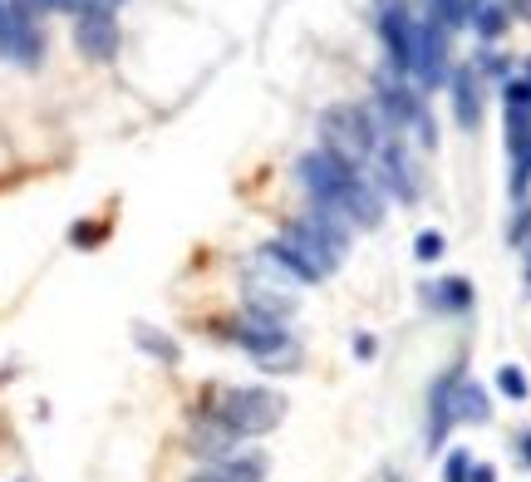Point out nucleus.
Segmentation results:
<instances>
[{
  "instance_id": "1",
  "label": "nucleus",
  "mask_w": 531,
  "mask_h": 482,
  "mask_svg": "<svg viewBox=\"0 0 531 482\" xmlns=\"http://www.w3.org/2000/svg\"><path fill=\"white\" fill-rule=\"evenodd\" d=\"M379 138H384V133H379V123H374V114H369L364 104H330V109L320 114V153L335 158V163L350 168V173H364V168H369Z\"/></svg>"
},
{
  "instance_id": "2",
  "label": "nucleus",
  "mask_w": 531,
  "mask_h": 482,
  "mask_svg": "<svg viewBox=\"0 0 531 482\" xmlns=\"http://www.w3.org/2000/svg\"><path fill=\"white\" fill-rule=\"evenodd\" d=\"M217 335H227L232 345H241L251 360L261 364V369H271V374H295L300 369V340L281 320H266V315L241 310L236 320L217 325Z\"/></svg>"
},
{
  "instance_id": "3",
  "label": "nucleus",
  "mask_w": 531,
  "mask_h": 482,
  "mask_svg": "<svg viewBox=\"0 0 531 482\" xmlns=\"http://www.w3.org/2000/svg\"><path fill=\"white\" fill-rule=\"evenodd\" d=\"M202 414H212L236 438H261V433L281 428V419H286V394L261 389V384H236V389H222L212 399V409H202Z\"/></svg>"
},
{
  "instance_id": "4",
  "label": "nucleus",
  "mask_w": 531,
  "mask_h": 482,
  "mask_svg": "<svg viewBox=\"0 0 531 482\" xmlns=\"http://www.w3.org/2000/svg\"><path fill=\"white\" fill-rule=\"evenodd\" d=\"M502 109H507L512 192L527 197V187H531V69H527V79H512V84L502 89Z\"/></svg>"
},
{
  "instance_id": "5",
  "label": "nucleus",
  "mask_w": 531,
  "mask_h": 482,
  "mask_svg": "<svg viewBox=\"0 0 531 482\" xmlns=\"http://www.w3.org/2000/svg\"><path fill=\"white\" fill-rule=\"evenodd\" d=\"M369 182L379 187V197H394V202H418V173H413V158L404 148V138H379L374 158H369Z\"/></svg>"
},
{
  "instance_id": "6",
  "label": "nucleus",
  "mask_w": 531,
  "mask_h": 482,
  "mask_svg": "<svg viewBox=\"0 0 531 482\" xmlns=\"http://www.w3.org/2000/svg\"><path fill=\"white\" fill-rule=\"evenodd\" d=\"M374 30H379V45L389 55V69L394 74H409L413 35H418V20H413L409 0H374Z\"/></svg>"
},
{
  "instance_id": "7",
  "label": "nucleus",
  "mask_w": 531,
  "mask_h": 482,
  "mask_svg": "<svg viewBox=\"0 0 531 482\" xmlns=\"http://www.w3.org/2000/svg\"><path fill=\"white\" fill-rule=\"evenodd\" d=\"M74 50L84 60H114L118 55V20L109 5H84L79 20H74Z\"/></svg>"
},
{
  "instance_id": "8",
  "label": "nucleus",
  "mask_w": 531,
  "mask_h": 482,
  "mask_svg": "<svg viewBox=\"0 0 531 482\" xmlns=\"http://www.w3.org/2000/svg\"><path fill=\"white\" fill-rule=\"evenodd\" d=\"M413 79L418 89H438L448 79V30L438 20H418V35H413Z\"/></svg>"
},
{
  "instance_id": "9",
  "label": "nucleus",
  "mask_w": 531,
  "mask_h": 482,
  "mask_svg": "<svg viewBox=\"0 0 531 482\" xmlns=\"http://www.w3.org/2000/svg\"><path fill=\"white\" fill-rule=\"evenodd\" d=\"M0 50L20 64L40 60V30H35V15H30V0H15L5 5V25H0Z\"/></svg>"
},
{
  "instance_id": "10",
  "label": "nucleus",
  "mask_w": 531,
  "mask_h": 482,
  "mask_svg": "<svg viewBox=\"0 0 531 482\" xmlns=\"http://www.w3.org/2000/svg\"><path fill=\"white\" fill-rule=\"evenodd\" d=\"M241 296H246V310L251 315H266V320H291L295 315V291H286V281H256V276H246L241 281Z\"/></svg>"
},
{
  "instance_id": "11",
  "label": "nucleus",
  "mask_w": 531,
  "mask_h": 482,
  "mask_svg": "<svg viewBox=\"0 0 531 482\" xmlns=\"http://www.w3.org/2000/svg\"><path fill=\"white\" fill-rule=\"evenodd\" d=\"M458 379L463 369H448L443 379H433L428 389V448H443L448 443V428H453V394H458Z\"/></svg>"
},
{
  "instance_id": "12",
  "label": "nucleus",
  "mask_w": 531,
  "mask_h": 482,
  "mask_svg": "<svg viewBox=\"0 0 531 482\" xmlns=\"http://www.w3.org/2000/svg\"><path fill=\"white\" fill-rule=\"evenodd\" d=\"M271 473V458L266 453H232V458H222V463H207V473H197L192 482H266Z\"/></svg>"
},
{
  "instance_id": "13",
  "label": "nucleus",
  "mask_w": 531,
  "mask_h": 482,
  "mask_svg": "<svg viewBox=\"0 0 531 482\" xmlns=\"http://www.w3.org/2000/svg\"><path fill=\"white\" fill-rule=\"evenodd\" d=\"M187 453H197V458H207V463H222V458L241 453V438L227 433L212 414H197V423H192V448H187Z\"/></svg>"
},
{
  "instance_id": "14",
  "label": "nucleus",
  "mask_w": 531,
  "mask_h": 482,
  "mask_svg": "<svg viewBox=\"0 0 531 482\" xmlns=\"http://www.w3.org/2000/svg\"><path fill=\"white\" fill-rule=\"evenodd\" d=\"M453 114H458V123H463L468 133L482 123V94H477V74H472V69H458V74H453Z\"/></svg>"
},
{
  "instance_id": "15",
  "label": "nucleus",
  "mask_w": 531,
  "mask_h": 482,
  "mask_svg": "<svg viewBox=\"0 0 531 482\" xmlns=\"http://www.w3.org/2000/svg\"><path fill=\"white\" fill-rule=\"evenodd\" d=\"M423 301L433 305V310H448V315H458V310H468L472 305V286L463 276H448V281H433V286H423Z\"/></svg>"
},
{
  "instance_id": "16",
  "label": "nucleus",
  "mask_w": 531,
  "mask_h": 482,
  "mask_svg": "<svg viewBox=\"0 0 531 482\" xmlns=\"http://www.w3.org/2000/svg\"><path fill=\"white\" fill-rule=\"evenodd\" d=\"M453 419L458 423H487V389L472 384L468 374L458 379V394H453Z\"/></svg>"
},
{
  "instance_id": "17",
  "label": "nucleus",
  "mask_w": 531,
  "mask_h": 482,
  "mask_svg": "<svg viewBox=\"0 0 531 482\" xmlns=\"http://www.w3.org/2000/svg\"><path fill=\"white\" fill-rule=\"evenodd\" d=\"M428 5V20H438L443 30H458V25H468V0H423Z\"/></svg>"
},
{
  "instance_id": "18",
  "label": "nucleus",
  "mask_w": 531,
  "mask_h": 482,
  "mask_svg": "<svg viewBox=\"0 0 531 482\" xmlns=\"http://www.w3.org/2000/svg\"><path fill=\"white\" fill-rule=\"evenodd\" d=\"M477 30H482V40H497L507 30V5L502 0H482L477 5Z\"/></svg>"
},
{
  "instance_id": "19",
  "label": "nucleus",
  "mask_w": 531,
  "mask_h": 482,
  "mask_svg": "<svg viewBox=\"0 0 531 482\" xmlns=\"http://www.w3.org/2000/svg\"><path fill=\"white\" fill-rule=\"evenodd\" d=\"M138 345H143L148 355H158V360H168V364L177 360V345H173V340H163V335H158V330H148V325H138Z\"/></svg>"
},
{
  "instance_id": "20",
  "label": "nucleus",
  "mask_w": 531,
  "mask_h": 482,
  "mask_svg": "<svg viewBox=\"0 0 531 482\" xmlns=\"http://www.w3.org/2000/svg\"><path fill=\"white\" fill-rule=\"evenodd\" d=\"M497 389H502L507 399H527V374H522L517 364H502V369H497Z\"/></svg>"
},
{
  "instance_id": "21",
  "label": "nucleus",
  "mask_w": 531,
  "mask_h": 482,
  "mask_svg": "<svg viewBox=\"0 0 531 482\" xmlns=\"http://www.w3.org/2000/svg\"><path fill=\"white\" fill-rule=\"evenodd\" d=\"M468 473H472V453L468 448H453L448 463H443V482H468Z\"/></svg>"
},
{
  "instance_id": "22",
  "label": "nucleus",
  "mask_w": 531,
  "mask_h": 482,
  "mask_svg": "<svg viewBox=\"0 0 531 482\" xmlns=\"http://www.w3.org/2000/svg\"><path fill=\"white\" fill-rule=\"evenodd\" d=\"M413 256L418 261H438L443 256V232H418L413 237Z\"/></svg>"
},
{
  "instance_id": "23",
  "label": "nucleus",
  "mask_w": 531,
  "mask_h": 482,
  "mask_svg": "<svg viewBox=\"0 0 531 482\" xmlns=\"http://www.w3.org/2000/svg\"><path fill=\"white\" fill-rule=\"evenodd\" d=\"M468 482H497V473H492V468H487V463H472Z\"/></svg>"
},
{
  "instance_id": "24",
  "label": "nucleus",
  "mask_w": 531,
  "mask_h": 482,
  "mask_svg": "<svg viewBox=\"0 0 531 482\" xmlns=\"http://www.w3.org/2000/svg\"><path fill=\"white\" fill-rule=\"evenodd\" d=\"M99 237H104L99 227H74V241H79V246H89V241H99Z\"/></svg>"
},
{
  "instance_id": "25",
  "label": "nucleus",
  "mask_w": 531,
  "mask_h": 482,
  "mask_svg": "<svg viewBox=\"0 0 531 482\" xmlns=\"http://www.w3.org/2000/svg\"><path fill=\"white\" fill-rule=\"evenodd\" d=\"M354 355H359V360H369V355H374V340H369V335H359V340H354Z\"/></svg>"
},
{
  "instance_id": "26",
  "label": "nucleus",
  "mask_w": 531,
  "mask_h": 482,
  "mask_svg": "<svg viewBox=\"0 0 531 482\" xmlns=\"http://www.w3.org/2000/svg\"><path fill=\"white\" fill-rule=\"evenodd\" d=\"M522 463H527V468H531V428H527V433H522Z\"/></svg>"
},
{
  "instance_id": "27",
  "label": "nucleus",
  "mask_w": 531,
  "mask_h": 482,
  "mask_svg": "<svg viewBox=\"0 0 531 482\" xmlns=\"http://www.w3.org/2000/svg\"><path fill=\"white\" fill-rule=\"evenodd\" d=\"M517 15H522V20H531V0H517Z\"/></svg>"
},
{
  "instance_id": "28",
  "label": "nucleus",
  "mask_w": 531,
  "mask_h": 482,
  "mask_svg": "<svg viewBox=\"0 0 531 482\" xmlns=\"http://www.w3.org/2000/svg\"><path fill=\"white\" fill-rule=\"evenodd\" d=\"M379 482H404V473H394V468H389V473H379Z\"/></svg>"
},
{
  "instance_id": "29",
  "label": "nucleus",
  "mask_w": 531,
  "mask_h": 482,
  "mask_svg": "<svg viewBox=\"0 0 531 482\" xmlns=\"http://www.w3.org/2000/svg\"><path fill=\"white\" fill-rule=\"evenodd\" d=\"M45 5H79L84 10V0H45Z\"/></svg>"
},
{
  "instance_id": "30",
  "label": "nucleus",
  "mask_w": 531,
  "mask_h": 482,
  "mask_svg": "<svg viewBox=\"0 0 531 482\" xmlns=\"http://www.w3.org/2000/svg\"><path fill=\"white\" fill-rule=\"evenodd\" d=\"M0 25H5V0H0Z\"/></svg>"
},
{
  "instance_id": "31",
  "label": "nucleus",
  "mask_w": 531,
  "mask_h": 482,
  "mask_svg": "<svg viewBox=\"0 0 531 482\" xmlns=\"http://www.w3.org/2000/svg\"><path fill=\"white\" fill-rule=\"evenodd\" d=\"M477 5H482V0H468V10H477Z\"/></svg>"
},
{
  "instance_id": "32",
  "label": "nucleus",
  "mask_w": 531,
  "mask_h": 482,
  "mask_svg": "<svg viewBox=\"0 0 531 482\" xmlns=\"http://www.w3.org/2000/svg\"><path fill=\"white\" fill-rule=\"evenodd\" d=\"M104 5H109V0H104Z\"/></svg>"
}]
</instances>
